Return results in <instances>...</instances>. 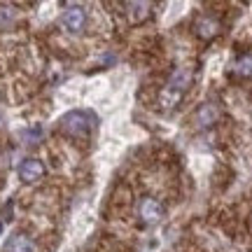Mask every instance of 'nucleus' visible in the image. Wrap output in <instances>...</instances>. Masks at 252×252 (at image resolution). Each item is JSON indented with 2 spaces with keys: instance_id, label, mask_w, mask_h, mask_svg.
I'll use <instances>...</instances> for the list:
<instances>
[{
  "instance_id": "10",
  "label": "nucleus",
  "mask_w": 252,
  "mask_h": 252,
  "mask_svg": "<svg viewBox=\"0 0 252 252\" xmlns=\"http://www.w3.org/2000/svg\"><path fill=\"white\" fill-rule=\"evenodd\" d=\"M234 72L238 77H252V52L238 56L234 61Z\"/></svg>"
},
{
  "instance_id": "4",
  "label": "nucleus",
  "mask_w": 252,
  "mask_h": 252,
  "mask_svg": "<svg viewBox=\"0 0 252 252\" xmlns=\"http://www.w3.org/2000/svg\"><path fill=\"white\" fill-rule=\"evenodd\" d=\"M194 31H196V35L201 37V40H213V37L222 31V24H220V19H217L215 14L206 12V14H201V17L196 19Z\"/></svg>"
},
{
  "instance_id": "3",
  "label": "nucleus",
  "mask_w": 252,
  "mask_h": 252,
  "mask_svg": "<svg viewBox=\"0 0 252 252\" xmlns=\"http://www.w3.org/2000/svg\"><path fill=\"white\" fill-rule=\"evenodd\" d=\"M166 215V208H163L161 201H157L154 196H143L138 203H135V217L140 220L143 226H154L159 224Z\"/></svg>"
},
{
  "instance_id": "1",
  "label": "nucleus",
  "mask_w": 252,
  "mask_h": 252,
  "mask_svg": "<svg viewBox=\"0 0 252 252\" xmlns=\"http://www.w3.org/2000/svg\"><path fill=\"white\" fill-rule=\"evenodd\" d=\"M191 80H194L191 68H187V65L175 68V70L171 72L168 82H166V87H163L161 94H159V100H157V103H159V110H161V112H171V110L178 108L180 100L187 96L189 87H191Z\"/></svg>"
},
{
  "instance_id": "5",
  "label": "nucleus",
  "mask_w": 252,
  "mask_h": 252,
  "mask_svg": "<svg viewBox=\"0 0 252 252\" xmlns=\"http://www.w3.org/2000/svg\"><path fill=\"white\" fill-rule=\"evenodd\" d=\"M220 117V103L215 100H206L203 105H198L196 115H194V122H196L198 128H208V126H213Z\"/></svg>"
},
{
  "instance_id": "7",
  "label": "nucleus",
  "mask_w": 252,
  "mask_h": 252,
  "mask_svg": "<svg viewBox=\"0 0 252 252\" xmlns=\"http://www.w3.org/2000/svg\"><path fill=\"white\" fill-rule=\"evenodd\" d=\"M45 175V166L40 159H24L19 166V178L24 182H37Z\"/></svg>"
},
{
  "instance_id": "6",
  "label": "nucleus",
  "mask_w": 252,
  "mask_h": 252,
  "mask_svg": "<svg viewBox=\"0 0 252 252\" xmlns=\"http://www.w3.org/2000/svg\"><path fill=\"white\" fill-rule=\"evenodd\" d=\"M61 21L70 33H80L82 28H84V24H87V12H84L80 5H68L65 12H63Z\"/></svg>"
},
{
  "instance_id": "2",
  "label": "nucleus",
  "mask_w": 252,
  "mask_h": 252,
  "mask_svg": "<svg viewBox=\"0 0 252 252\" xmlns=\"http://www.w3.org/2000/svg\"><path fill=\"white\" fill-rule=\"evenodd\" d=\"M98 126V117L91 112V110H70L68 115H63L61 122H59V128H61L63 135L68 138H75V140H84L89 138Z\"/></svg>"
},
{
  "instance_id": "8",
  "label": "nucleus",
  "mask_w": 252,
  "mask_h": 252,
  "mask_svg": "<svg viewBox=\"0 0 252 252\" xmlns=\"http://www.w3.org/2000/svg\"><path fill=\"white\" fill-rule=\"evenodd\" d=\"M128 12V19H131V24H140L145 19L152 17V2H126L124 5Z\"/></svg>"
},
{
  "instance_id": "12",
  "label": "nucleus",
  "mask_w": 252,
  "mask_h": 252,
  "mask_svg": "<svg viewBox=\"0 0 252 252\" xmlns=\"http://www.w3.org/2000/svg\"><path fill=\"white\" fill-rule=\"evenodd\" d=\"M0 229H2V222H0Z\"/></svg>"
},
{
  "instance_id": "11",
  "label": "nucleus",
  "mask_w": 252,
  "mask_h": 252,
  "mask_svg": "<svg viewBox=\"0 0 252 252\" xmlns=\"http://www.w3.org/2000/svg\"><path fill=\"white\" fill-rule=\"evenodd\" d=\"M40 133H42V131H40V128H33V131H24V138H31V140H37V138H40Z\"/></svg>"
},
{
  "instance_id": "13",
  "label": "nucleus",
  "mask_w": 252,
  "mask_h": 252,
  "mask_svg": "<svg viewBox=\"0 0 252 252\" xmlns=\"http://www.w3.org/2000/svg\"><path fill=\"white\" fill-rule=\"evenodd\" d=\"M0 122H2V119H0Z\"/></svg>"
},
{
  "instance_id": "9",
  "label": "nucleus",
  "mask_w": 252,
  "mask_h": 252,
  "mask_svg": "<svg viewBox=\"0 0 252 252\" xmlns=\"http://www.w3.org/2000/svg\"><path fill=\"white\" fill-rule=\"evenodd\" d=\"M5 252H35V243L26 234H14L5 245Z\"/></svg>"
}]
</instances>
